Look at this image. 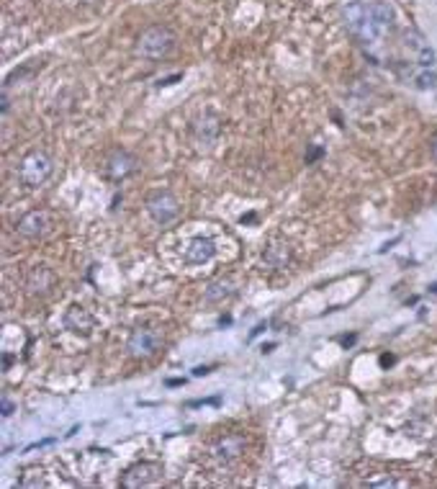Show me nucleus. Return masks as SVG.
Instances as JSON below:
<instances>
[{
	"instance_id": "nucleus-24",
	"label": "nucleus",
	"mask_w": 437,
	"mask_h": 489,
	"mask_svg": "<svg viewBox=\"0 0 437 489\" xmlns=\"http://www.w3.org/2000/svg\"><path fill=\"white\" fill-rule=\"evenodd\" d=\"M211 371V368H209V366H198V368H196V376H203V373H209Z\"/></svg>"
},
{
	"instance_id": "nucleus-14",
	"label": "nucleus",
	"mask_w": 437,
	"mask_h": 489,
	"mask_svg": "<svg viewBox=\"0 0 437 489\" xmlns=\"http://www.w3.org/2000/svg\"><path fill=\"white\" fill-rule=\"evenodd\" d=\"M218 129L221 127H218V121L214 116H203L193 124V132H196V137H198V142H203L206 147H211V142L218 137Z\"/></svg>"
},
{
	"instance_id": "nucleus-18",
	"label": "nucleus",
	"mask_w": 437,
	"mask_h": 489,
	"mask_svg": "<svg viewBox=\"0 0 437 489\" xmlns=\"http://www.w3.org/2000/svg\"><path fill=\"white\" fill-rule=\"evenodd\" d=\"M324 155V147H311L309 155H306V165H311V162H317Z\"/></svg>"
},
{
	"instance_id": "nucleus-10",
	"label": "nucleus",
	"mask_w": 437,
	"mask_h": 489,
	"mask_svg": "<svg viewBox=\"0 0 437 489\" xmlns=\"http://www.w3.org/2000/svg\"><path fill=\"white\" fill-rule=\"evenodd\" d=\"M216 255V242L211 237H191L183 247V258L191 265H203Z\"/></svg>"
},
{
	"instance_id": "nucleus-11",
	"label": "nucleus",
	"mask_w": 437,
	"mask_h": 489,
	"mask_svg": "<svg viewBox=\"0 0 437 489\" xmlns=\"http://www.w3.org/2000/svg\"><path fill=\"white\" fill-rule=\"evenodd\" d=\"M54 281H57L54 270L47 268V265H34V268L26 273V291L31 296H44L51 291Z\"/></svg>"
},
{
	"instance_id": "nucleus-6",
	"label": "nucleus",
	"mask_w": 437,
	"mask_h": 489,
	"mask_svg": "<svg viewBox=\"0 0 437 489\" xmlns=\"http://www.w3.org/2000/svg\"><path fill=\"white\" fill-rule=\"evenodd\" d=\"M147 214H150L157 224H170V222H175L177 214H180V201H177L175 194H170V191H157V194H152L150 199H147Z\"/></svg>"
},
{
	"instance_id": "nucleus-3",
	"label": "nucleus",
	"mask_w": 437,
	"mask_h": 489,
	"mask_svg": "<svg viewBox=\"0 0 437 489\" xmlns=\"http://www.w3.org/2000/svg\"><path fill=\"white\" fill-rule=\"evenodd\" d=\"M54 173V160L44 150H31L29 155H24V160L18 165V178L24 186H42L47 183Z\"/></svg>"
},
{
	"instance_id": "nucleus-4",
	"label": "nucleus",
	"mask_w": 437,
	"mask_h": 489,
	"mask_svg": "<svg viewBox=\"0 0 437 489\" xmlns=\"http://www.w3.org/2000/svg\"><path fill=\"white\" fill-rule=\"evenodd\" d=\"M160 343H162V335L160 329L154 327H136L132 335H129V343H127V350L132 358L136 361H144V358H152V355L160 350Z\"/></svg>"
},
{
	"instance_id": "nucleus-23",
	"label": "nucleus",
	"mask_w": 437,
	"mask_h": 489,
	"mask_svg": "<svg viewBox=\"0 0 437 489\" xmlns=\"http://www.w3.org/2000/svg\"><path fill=\"white\" fill-rule=\"evenodd\" d=\"M355 340H358V335H350V338H347V335H345V338H340V343H342V346H345V348H350V346H353V343H355Z\"/></svg>"
},
{
	"instance_id": "nucleus-1",
	"label": "nucleus",
	"mask_w": 437,
	"mask_h": 489,
	"mask_svg": "<svg viewBox=\"0 0 437 489\" xmlns=\"http://www.w3.org/2000/svg\"><path fill=\"white\" fill-rule=\"evenodd\" d=\"M342 16L350 34L363 47L381 44L394 29V8L383 0H353L345 6Z\"/></svg>"
},
{
	"instance_id": "nucleus-8",
	"label": "nucleus",
	"mask_w": 437,
	"mask_h": 489,
	"mask_svg": "<svg viewBox=\"0 0 437 489\" xmlns=\"http://www.w3.org/2000/svg\"><path fill=\"white\" fill-rule=\"evenodd\" d=\"M139 170V160L129 150H113L106 160V176L111 180H124Z\"/></svg>"
},
{
	"instance_id": "nucleus-16",
	"label": "nucleus",
	"mask_w": 437,
	"mask_h": 489,
	"mask_svg": "<svg viewBox=\"0 0 437 489\" xmlns=\"http://www.w3.org/2000/svg\"><path fill=\"white\" fill-rule=\"evenodd\" d=\"M412 83H414V88H420V91H432V88H437V72L435 70L420 68L417 72H412Z\"/></svg>"
},
{
	"instance_id": "nucleus-9",
	"label": "nucleus",
	"mask_w": 437,
	"mask_h": 489,
	"mask_svg": "<svg viewBox=\"0 0 437 489\" xmlns=\"http://www.w3.org/2000/svg\"><path fill=\"white\" fill-rule=\"evenodd\" d=\"M244 453V438L242 435H224V438H218L214 446H211V458L221 466H229L235 464L237 458Z\"/></svg>"
},
{
	"instance_id": "nucleus-7",
	"label": "nucleus",
	"mask_w": 437,
	"mask_h": 489,
	"mask_svg": "<svg viewBox=\"0 0 437 489\" xmlns=\"http://www.w3.org/2000/svg\"><path fill=\"white\" fill-rule=\"evenodd\" d=\"M51 214L44 209H36V211H29L24 214L21 219L16 222V232L26 240H39V237L49 235L51 232Z\"/></svg>"
},
{
	"instance_id": "nucleus-15",
	"label": "nucleus",
	"mask_w": 437,
	"mask_h": 489,
	"mask_svg": "<svg viewBox=\"0 0 437 489\" xmlns=\"http://www.w3.org/2000/svg\"><path fill=\"white\" fill-rule=\"evenodd\" d=\"M265 261L273 265V268H286L288 261H291V247L288 242H270L265 247Z\"/></svg>"
},
{
	"instance_id": "nucleus-17",
	"label": "nucleus",
	"mask_w": 437,
	"mask_h": 489,
	"mask_svg": "<svg viewBox=\"0 0 437 489\" xmlns=\"http://www.w3.org/2000/svg\"><path fill=\"white\" fill-rule=\"evenodd\" d=\"M42 469L39 466H29L24 472V476L18 479V487H47V479L42 476Z\"/></svg>"
},
{
	"instance_id": "nucleus-13",
	"label": "nucleus",
	"mask_w": 437,
	"mask_h": 489,
	"mask_svg": "<svg viewBox=\"0 0 437 489\" xmlns=\"http://www.w3.org/2000/svg\"><path fill=\"white\" fill-rule=\"evenodd\" d=\"M237 294V284L232 279H218L214 284H209L206 288V302L209 304H221L224 299Z\"/></svg>"
},
{
	"instance_id": "nucleus-22",
	"label": "nucleus",
	"mask_w": 437,
	"mask_h": 489,
	"mask_svg": "<svg viewBox=\"0 0 437 489\" xmlns=\"http://www.w3.org/2000/svg\"><path fill=\"white\" fill-rule=\"evenodd\" d=\"M180 77H183V75H173V77H162V80H160V83H157V85H160V88H162V85H173V83H175V80H180Z\"/></svg>"
},
{
	"instance_id": "nucleus-19",
	"label": "nucleus",
	"mask_w": 437,
	"mask_h": 489,
	"mask_svg": "<svg viewBox=\"0 0 437 489\" xmlns=\"http://www.w3.org/2000/svg\"><path fill=\"white\" fill-rule=\"evenodd\" d=\"M0 405H3V417H10V414H13V402H10L6 394H3V399H0Z\"/></svg>"
},
{
	"instance_id": "nucleus-26",
	"label": "nucleus",
	"mask_w": 437,
	"mask_h": 489,
	"mask_svg": "<svg viewBox=\"0 0 437 489\" xmlns=\"http://www.w3.org/2000/svg\"><path fill=\"white\" fill-rule=\"evenodd\" d=\"M180 384H183V379H170L168 381V387H180Z\"/></svg>"
},
{
	"instance_id": "nucleus-5",
	"label": "nucleus",
	"mask_w": 437,
	"mask_h": 489,
	"mask_svg": "<svg viewBox=\"0 0 437 489\" xmlns=\"http://www.w3.org/2000/svg\"><path fill=\"white\" fill-rule=\"evenodd\" d=\"M162 466L154 464V461H139V464L129 466L124 476H121V487L127 489H142V487H152L162 479Z\"/></svg>"
},
{
	"instance_id": "nucleus-25",
	"label": "nucleus",
	"mask_w": 437,
	"mask_h": 489,
	"mask_svg": "<svg viewBox=\"0 0 437 489\" xmlns=\"http://www.w3.org/2000/svg\"><path fill=\"white\" fill-rule=\"evenodd\" d=\"M432 157L437 160V132H435V137H432Z\"/></svg>"
},
{
	"instance_id": "nucleus-21",
	"label": "nucleus",
	"mask_w": 437,
	"mask_h": 489,
	"mask_svg": "<svg viewBox=\"0 0 437 489\" xmlns=\"http://www.w3.org/2000/svg\"><path fill=\"white\" fill-rule=\"evenodd\" d=\"M10 363H13V355H10V353H3V371H8Z\"/></svg>"
},
{
	"instance_id": "nucleus-20",
	"label": "nucleus",
	"mask_w": 437,
	"mask_h": 489,
	"mask_svg": "<svg viewBox=\"0 0 437 489\" xmlns=\"http://www.w3.org/2000/svg\"><path fill=\"white\" fill-rule=\"evenodd\" d=\"M8 109H10L8 93H6V91H3V98H0V111H3V114H8Z\"/></svg>"
},
{
	"instance_id": "nucleus-12",
	"label": "nucleus",
	"mask_w": 437,
	"mask_h": 489,
	"mask_svg": "<svg viewBox=\"0 0 437 489\" xmlns=\"http://www.w3.org/2000/svg\"><path fill=\"white\" fill-rule=\"evenodd\" d=\"M65 327L72 329V332H83L88 335L93 327H95V320H93V314L80 306V304H72L67 312H65Z\"/></svg>"
},
{
	"instance_id": "nucleus-2",
	"label": "nucleus",
	"mask_w": 437,
	"mask_h": 489,
	"mask_svg": "<svg viewBox=\"0 0 437 489\" xmlns=\"http://www.w3.org/2000/svg\"><path fill=\"white\" fill-rule=\"evenodd\" d=\"M177 44V34L165 24H157V26H150V29H144L139 39H136V47L134 52L139 57L144 59H152V62H160L170 54V52L175 49Z\"/></svg>"
},
{
	"instance_id": "nucleus-27",
	"label": "nucleus",
	"mask_w": 437,
	"mask_h": 489,
	"mask_svg": "<svg viewBox=\"0 0 437 489\" xmlns=\"http://www.w3.org/2000/svg\"><path fill=\"white\" fill-rule=\"evenodd\" d=\"M381 363H383V366H388V363H394V358H391V355H383V358H381Z\"/></svg>"
}]
</instances>
